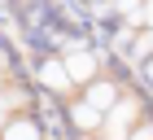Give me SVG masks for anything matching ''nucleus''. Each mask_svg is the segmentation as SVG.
<instances>
[{
	"label": "nucleus",
	"instance_id": "nucleus-1",
	"mask_svg": "<svg viewBox=\"0 0 153 140\" xmlns=\"http://www.w3.org/2000/svg\"><path fill=\"white\" fill-rule=\"evenodd\" d=\"M61 70H66L70 83H92V79H96V57L79 48V53H70V57L61 61Z\"/></svg>",
	"mask_w": 153,
	"mask_h": 140
},
{
	"label": "nucleus",
	"instance_id": "nucleus-2",
	"mask_svg": "<svg viewBox=\"0 0 153 140\" xmlns=\"http://www.w3.org/2000/svg\"><path fill=\"white\" fill-rule=\"evenodd\" d=\"M39 83H44V88H53V92H66V88H70V79H66L61 61H53V57L39 61Z\"/></svg>",
	"mask_w": 153,
	"mask_h": 140
},
{
	"label": "nucleus",
	"instance_id": "nucleus-3",
	"mask_svg": "<svg viewBox=\"0 0 153 140\" xmlns=\"http://www.w3.org/2000/svg\"><path fill=\"white\" fill-rule=\"evenodd\" d=\"M70 123H74V127H79V131H96V127H105V114H96V109H92V105H70Z\"/></svg>",
	"mask_w": 153,
	"mask_h": 140
},
{
	"label": "nucleus",
	"instance_id": "nucleus-4",
	"mask_svg": "<svg viewBox=\"0 0 153 140\" xmlns=\"http://www.w3.org/2000/svg\"><path fill=\"white\" fill-rule=\"evenodd\" d=\"M83 105H92L96 114H105L109 105H114V88H109V83H88V92H83Z\"/></svg>",
	"mask_w": 153,
	"mask_h": 140
},
{
	"label": "nucleus",
	"instance_id": "nucleus-5",
	"mask_svg": "<svg viewBox=\"0 0 153 140\" xmlns=\"http://www.w3.org/2000/svg\"><path fill=\"white\" fill-rule=\"evenodd\" d=\"M9 140H39V127L31 118H9Z\"/></svg>",
	"mask_w": 153,
	"mask_h": 140
},
{
	"label": "nucleus",
	"instance_id": "nucleus-6",
	"mask_svg": "<svg viewBox=\"0 0 153 140\" xmlns=\"http://www.w3.org/2000/svg\"><path fill=\"white\" fill-rule=\"evenodd\" d=\"M131 140H149V127H140V131H136V136H131Z\"/></svg>",
	"mask_w": 153,
	"mask_h": 140
}]
</instances>
